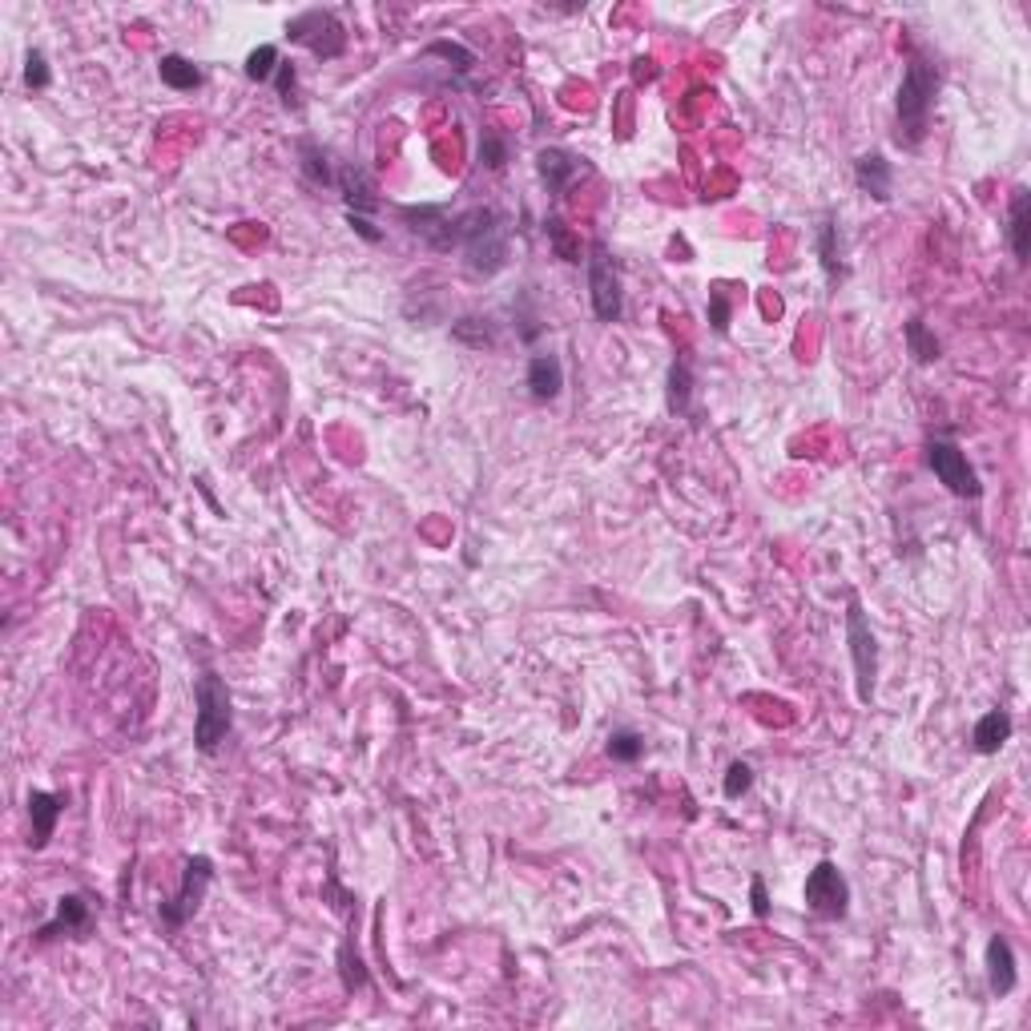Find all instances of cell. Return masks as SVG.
<instances>
[{"label":"cell","instance_id":"3957f363","mask_svg":"<svg viewBox=\"0 0 1031 1031\" xmlns=\"http://www.w3.org/2000/svg\"><path fill=\"white\" fill-rule=\"evenodd\" d=\"M194 746L202 754H218V746L226 742V733L234 725V701H230V689L218 673H202L194 681Z\"/></svg>","mask_w":1031,"mask_h":1031},{"label":"cell","instance_id":"603a6c76","mask_svg":"<svg viewBox=\"0 0 1031 1031\" xmlns=\"http://www.w3.org/2000/svg\"><path fill=\"white\" fill-rule=\"evenodd\" d=\"M689 396H694V367H689V359H673L669 387H665V408H669V415H685V411H689Z\"/></svg>","mask_w":1031,"mask_h":1031},{"label":"cell","instance_id":"4dcf8cb0","mask_svg":"<svg viewBox=\"0 0 1031 1031\" xmlns=\"http://www.w3.org/2000/svg\"><path fill=\"white\" fill-rule=\"evenodd\" d=\"M274 89H278V98H283L286 110H299V73H295V65H290V61L278 65V73H274Z\"/></svg>","mask_w":1031,"mask_h":1031},{"label":"cell","instance_id":"7402d4cb","mask_svg":"<svg viewBox=\"0 0 1031 1031\" xmlns=\"http://www.w3.org/2000/svg\"><path fill=\"white\" fill-rule=\"evenodd\" d=\"M158 77H162V85L177 89V93H190V89L202 85V69L194 61H186L182 53L162 57V61H158Z\"/></svg>","mask_w":1031,"mask_h":1031},{"label":"cell","instance_id":"5b68a950","mask_svg":"<svg viewBox=\"0 0 1031 1031\" xmlns=\"http://www.w3.org/2000/svg\"><path fill=\"white\" fill-rule=\"evenodd\" d=\"M846 641H850V661H855V689L858 701H874V681H879V641L870 629L867 612L850 597L846 605Z\"/></svg>","mask_w":1031,"mask_h":1031},{"label":"cell","instance_id":"8d00e7d4","mask_svg":"<svg viewBox=\"0 0 1031 1031\" xmlns=\"http://www.w3.org/2000/svg\"><path fill=\"white\" fill-rule=\"evenodd\" d=\"M749 903H754V915H758V919L770 915V898H766V879H761V874H754V882H749Z\"/></svg>","mask_w":1031,"mask_h":1031},{"label":"cell","instance_id":"d590c367","mask_svg":"<svg viewBox=\"0 0 1031 1031\" xmlns=\"http://www.w3.org/2000/svg\"><path fill=\"white\" fill-rule=\"evenodd\" d=\"M347 222H351V230L363 238V242H371V247H379L383 242V230L375 226V218H363V214H347Z\"/></svg>","mask_w":1031,"mask_h":1031},{"label":"cell","instance_id":"8992f818","mask_svg":"<svg viewBox=\"0 0 1031 1031\" xmlns=\"http://www.w3.org/2000/svg\"><path fill=\"white\" fill-rule=\"evenodd\" d=\"M927 463H931L935 480H939L951 496H959V500H980L983 496L980 476H975V468L967 463V451L959 448L955 439L935 435L931 444H927Z\"/></svg>","mask_w":1031,"mask_h":1031},{"label":"cell","instance_id":"4316f807","mask_svg":"<svg viewBox=\"0 0 1031 1031\" xmlns=\"http://www.w3.org/2000/svg\"><path fill=\"white\" fill-rule=\"evenodd\" d=\"M907 347H910V355L919 363H935L939 359V339L923 327V319H910L907 323Z\"/></svg>","mask_w":1031,"mask_h":1031},{"label":"cell","instance_id":"5bb4252c","mask_svg":"<svg viewBox=\"0 0 1031 1031\" xmlns=\"http://www.w3.org/2000/svg\"><path fill=\"white\" fill-rule=\"evenodd\" d=\"M855 182L874 202H891V194H895V165L886 162L882 153H862L855 162Z\"/></svg>","mask_w":1031,"mask_h":1031},{"label":"cell","instance_id":"e575fe53","mask_svg":"<svg viewBox=\"0 0 1031 1031\" xmlns=\"http://www.w3.org/2000/svg\"><path fill=\"white\" fill-rule=\"evenodd\" d=\"M427 57H448V61H460V69H472L476 57L468 49H460V45H451V41H435V45H427Z\"/></svg>","mask_w":1031,"mask_h":1031},{"label":"cell","instance_id":"f546056e","mask_svg":"<svg viewBox=\"0 0 1031 1031\" xmlns=\"http://www.w3.org/2000/svg\"><path fill=\"white\" fill-rule=\"evenodd\" d=\"M545 230H548V242H552V250H557L560 259H564V262H581V247L572 242V234L564 230V222H560V218H548Z\"/></svg>","mask_w":1031,"mask_h":1031},{"label":"cell","instance_id":"83f0119b","mask_svg":"<svg viewBox=\"0 0 1031 1031\" xmlns=\"http://www.w3.org/2000/svg\"><path fill=\"white\" fill-rule=\"evenodd\" d=\"M480 162H484L488 170H504V165H508V141H504L496 129H484V137H480Z\"/></svg>","mask_w":1031,"mask_h":1031},{"label":"cell","instance_id":"4fadbf2b","mask_svg":"<svg viewBox=\"0 0 1031 1031\" xmlns=\"http://www.w3.org/2000/svg\"><path fill=\"white\" fill-rule=\"evenodd\" d=\"M61 814H65V794H49V790H33V794H28V822H33L28 846H33V850H45V846H49Z\"/></svg>","mask_w":1031,"mask_h":1031},{"label":"cell","instance_id":"52a82bcc","mask_svg":"<svg viewBox=\"0 0 1031 1031\" xmlns=\"http://www.w3.org/2000/svg\"><path fill=\"white\" fill-rule=\"evenodd\" d=\"M802 898H806V910L814 919H846V910H850V882L838 870V862L822 858L818 867L806 874Z\"/></svg>","mask_w":1031,"mask_h":1031},{"label":"cell","instance_id":"ac0fdd59","mask_svg":"<svg viewBox=\"0 0 1031 1031\" xmlns=\"http://www.w3.org/2000/svg\"><path fill=\"white\" fill-rule=\"evenodd\" d=\"M1007 242L1019 262H1028L1031 254V194L1023 186L1011 190V206H1007Z\"/></svg>","mask_w":1031,"mask_h":1031},{"label":"cell","instance_id":"7a4b0ae2","mask_svg":"<svg viewBox=\"0 0 1031 1031\" xmlns=\"http://www.w3.org/2000/svg\"><path fill=\"white\" fill-rule=\"evenodd\" d=\"M456 250L463 254L472 274H500L508 266V226L492 206L456 214Z\"/></svg>","mask_w":1031,"mask_h":1031},{"label":"cell","instance_id":"ba28073f","mask_svg":"<svg viewBox=\"0 0 1031 1031\" xmlns=\"http://www.w3.org/2000/svg\"><path fill=\"white\" fill-rule=\"evenodd\" d=\"M286 37L295 41V45H307L323 61H335L339 53L347 49V28H343V21L331 9H307V13H299L286 25Z\"/></svg>","mask_w":1031,"mask_h":1031},{"label":"cell","instance_id":"d6a6232c","mask_svg":"<svg viewBox=\"0 0 1031 1031\" xmlns=\"http://www.w3.org/2000/svg\"><path fill=\"white\" fill-rule=\"evenodd\" d=\"M339 963H343V987L347 992H359V987H367V971H363V959L355 955L351 959V943H343V951H339Z\"/></svg>","mask_w":1031,"mask_h":1031},{"label":"cell","instance_id":"44dd1931","mask_svg":"<svg viewBox=\"0 0 1031 1031\" xmlns=\"http://www.w3.org/2000/svg\"><path fill=\"white\" fill-rule=\"evenodd\" d=\"M299 170H302V177H307L311 186L339 190V174L331 170V162H327L323 146H314V141H299Z\"/></svg>","mask_w":1031,"mask_h":1031},{"label":"cell","instance_id":"f1b7e54d","mask_svg":"<svg viewBox=\"0 0 1031 1031\" xmlns=\"http://www.w3.org/2000/svg\"><path fill=\"white\" fill-rule=\"evenodd\" d=\"M749 786H754V770H749V761H733L730 770H725L721 794L730 798V802H737L742 794H749Z\"/></svg>","mask_w":1031,"mask_h":1031},{"label":"cell","instance_id":"e0dca14e","mask_svg":"<svg viewBox=\"0 0 1031 1031\" xmlns=\"http://www.w3.org/2000/svg\"><path fill=\"white\" fill-rule=\"evenodd\" d=\"M987 983H992V992L1004 999V995L1016 992V951H1011V943H1007L1004 935H992L987 939Z\"/></svg>","mask_w":1031,"mask_h":1031},{"label":"cell","instance_id":"277c9868","mask_svg":"<svg viewBox=\"0 0 1031 1031\" xmlns=\"http://www.w3.org/2000/svg\"><path fill=\"white\" fill-rule=\"evenodd\" d=\"M214 882V862L206 855H190L186 867H182V882H177V891L162 903V923L170 927V931H182L194 915L202 910V903H206V891H210Z\"/></svg>","mask_w":1031,"mask_h":1031},{"label":"cell","instance_id":"2e32d148","mask_svg":"<svg viewBox=\"0 0 1031 1031\" xmlns=\"http://www.w3.org/2000/svg\"><path fill=\"white\" fill-rule=\"evenodd\" d=\"M524 383H528V396L536 403H552L560 396V387H564V363L557 355H532Z\"/></svg>","mask_w":1031,"mask_h":1031},{"label":"cell","instance_id":"6da1fadb","mask_svg":"<svg viewBox=\"0 0 1031 1031\" xmlns=\"http://www.w3.org/2000/svg\"><path fill=\"white\" fill-rule=\"evenodd\" d=\"M939 85H943V73L931 57L915 53L903 69V85H898V101H895V141L903 150H919L923 137H927V125H931V110L935 98H939Z\"/></svg>","mask_w":1031,"mask_h":1031},{"label":"cell","instance_id":"9c48e42d","mask_svg":"<svg viewBox=\"0 0 1031 1031\" xmlns=\"http://www.w3.org/2000/svg\"><path fill=\"white\" fill-rule=\"evenodd\" d=\"M588 299H593V314H597L600 323H621L625 314L621 274L612 266L605 242H597L593 254H588Z\"/></svg>","mask_w":1031,"mask_h":1031},{"label":"cell","instance_id":"9a60e30c","mask_svg":"<svg viewBox=\"0 0 1031 1031\" xmlns=\"http://www.w3.org/2000/svg\"><path fill=\"white\" fill-rule=\"evenodd\" d=\"M1011 730H1016V721H1011L1007 709H987V713L975 721V730H971V746H975V754L992 758V754H999V749L1011 742Z\"/></svg>","mask_w":1031,"mask_h":1031},{"label":"cell","instance_id":"ffe728a7","mask_svg":"<svg viewBox=\"0 0 1031 1031\" xmlns=\"http://www.w3.org/2000/svg\"><path fill=\"white\" fill-rule=\"evenodd\" d=\"M818 259H822V271H826L830 283H838V278L846 274L843 242H838V218H834V214H826V218L818 222Z\"/></svg>","mask_w":1031,"mask_h":1031},{"label":"cell","instance_id":"8fae6325","mask_svg":"<svg viewBox=\"0 0 1031 1031\" xmlns=\"http://www.w3.org/2000/svg\"><path fill=\"white\" fill-rule=\"evenodd\" d=\"M93 927V903L85 895H61L57 898V915L37 931L41 943L61 939V935H85Z\"/></svg>","mask_w":1031,"mask_h":1031},{"label":"cell","instance_id":"7c38bea8","mask_svg":"<svg viewBox=\"0 0 1031 1031\" xmlns=\"http://www.w3.org/2000/svg\"><path fill=\"white\" fill-rule=\"evenodd\" d=\"M536 170H540V182L548 186V194H564V190L576 182V177H584L588 174V165L576 158V153H569V150H540L536 153Z\"/></svg>","mask_w":1031,"mask_h":1031},{"label":"cell","instance_id":"836d02e7","mask_svg":"<svg viewBox=\"0 0 1031 1031\" xmlns=\"http://www.w3.org/2000/svg\"><path fill=\"white\" fill-rule=\"evenodd\" d=\"M53 73H49V61H45V53L33 49L25 57V85L28 89H49Z\"/></svg>","mask_w":1031,"mask_h":1031},{"label":"cell","instance_id":"d4e9b609","mask_svg":"<svg viewBox=\"0 0 1031 1031\" xmlns=\"http://www.w3.org/2000/svg\"><path fill=\"white\" fill-rule=\"evenodd\" d=\"M641 754H645V737H641L637 730H612L609 733V758L612 761L633 766V761H641Z\"/></svg>","mask_w":1031,"mask_h":1031},{"label":"cell","instance_id":"d6986e66","mask_svg":"<svg viewBox=\"0 0 1031 1031\" xmlns=\"http://www.w3.org/2000/svg\"><path fill=\"white\" fill-rule=\"evenodd\" d=\"M339 190H343V202H347V214H363V218H371L375 210H379V198H375V186L371 177L363 174L359 165L351 162L339 170Z\"/></svg>","mask_w":1031,"mask_h":1031},{"label":"cell","instance_id":"484cf974","mask_svg":"<svg viewBox=\"0 0 1031 1031\" xmlns=\"http://www.w3.org/2000/svg\"><path fill=\"white\" fill-rule=\"evenodd\" d=\"M278 65H283L278 49H274V45H259V49L247 57V77L250 81H259V85H266V81H274Z\"/></svg>","mask_w":1031,"mask_h":1031},{"label":"cell","instance_id":"1f68e13d","mask_svg":"<svg viewBox=\"0 0 1031 1031\" xmlns=\"http://www.w3.org/2000/svg\"><path fill=\"white\" fill-rule=\"evenodd\" d=\"M730 314H733V302H730V295H725V286L709 290V323H713L718 335L730 331Z\"/></svg>","mask_w":1031,"mask_h":1031},{"label":"cell","instance_id":"cb8c5ba5","mask_svg":"<svg viewBox=\"0 0 1031 1031\" xmlns=\"http://www.w3.org/2000/svg\"><path fill=\"white\" fill-rule=\"evenodd\" d=\"M451 339L463 343V347H472V351H492L496 347V327H492V319L468 314V319H460V323L451 327Z\"/></svg>","mask_w":1031,"mask_h":1031},{"label":"cell","instance_id":"30bf717a","mask_svg":"<svg viewBox=\"0 0 1031 1031\" xmlns=\"http://www.w3.org/2000/svg\"><path fill=\"white\" fill-rule=\"evenodd\" d=\"M396 214L408 222L411 234H420L427 247L435 250L456 247V214L448 206H399Z\"/></svg>","mask_w":1031,"mask_h":1031}]
</instances>
